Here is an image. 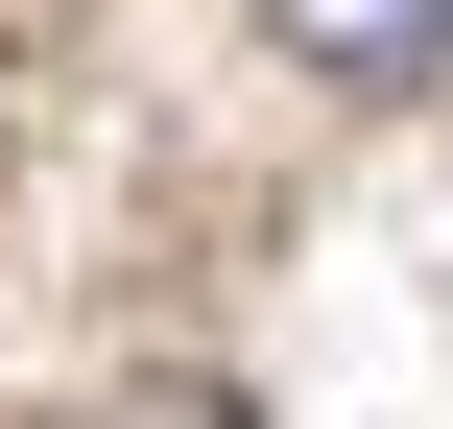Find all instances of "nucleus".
<instances>
[{"mask_svg":"<svg viewBox=\"0 0 453 429\" xmlns=\"http://www.w3.org/2000/svg\"><path fill=\"white\" fill-rule=\"evenodd\" d=\"M263 48H287L311 96H430L453 72V0H263Z\"/></svg>","mask_w":453,"mask_h":429,"instance_id":"f257e3e1","label":"nucleus"},{"mask_svg":"<svg viewBox=\"0 0 453 429\" xmlns=\"http://www.w3.org/2000/svg\"><path fill=\"white\" fill-rule=\"evenodd\" d=\"M96 429H239V406H215V382H143V406H96Z\"/></svg>","mask_w":453,"mask_h":429,"instance_id":"f03ea898","label":"nucleus"}]
</instances>
